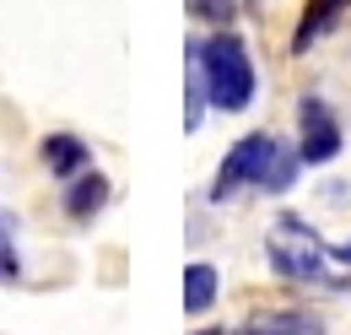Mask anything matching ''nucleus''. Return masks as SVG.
<instances>
[{
	"instance_id": "obj_6",
	"label": "nucleus",
	"mask_w": 351,
	"mask_h": 335,
	"mask_svg": "<svg viewBox=\"0 0 351 335\" xmlns=\"http://www.w3.org/2000/svg\"><path fill=\"white\" fill-rule=\"evenodd\" d=\"M108 206V178L92 168V173H76L71 184H65V216L71 222H92L97 211Z\"/></svg>"
},
{
	"instance_id": "obj_3",
	"label": "nucleus",
	"mask_w": 351,
	"mask_h": 335,
	"mask_svg": "<svg viewBox=\"0 0 351 335\" xmlns=\"http://www.w3.org/2000/svg\"><path fill=\"white\" fill-rule=\"evenodd\" d=\"M276 152V135H265V130H254V135H243L227 157H221L217 168V184H211V200H227V195H238L243 184H260L265 173V157Z\"/></svg>"
},
{
	"instance_id": "obj_8",
	"label": "nucleus",
	"mask_w": 351,
	"mask_h": 335,
	"mask_svg": "<svg viewBox=\"0 0 351 335\" xmlns=\"http://www.w3.org/2000/svg\"><path fill=\"white\" fill-rule=\"evenodd\" d=\"M232 335H324V325L303 314V308H276V314H260V319H249L243 330Z\"/></svg>"
},
{
	"instance_id": "obj_1",
	"label": "nucleus",
	"mask_w": 351,
	"mask_h": 335,
	"mask_svg": "<svg viewBox=\"0 0 351 335\" xmlns=\"http://www.w3.org/2000/svg\"><path fill=\"white\" fill-rule=\"evenodd\" d=\"M195 49V60H200V76H206V97L217 103L221 114H243L249 103H254V60H249V43L238 38V33H227L217 27L211 38H189Z\"/></svg>"
},
{
	"instance_id": "obj_14",
	"label": "nucleus",
	"mask_w": 351,
	"mask_h": 335,
	"mask_svg": "<svg viewBox=\"0 0 351 335\" xmlns=\"http://www.w3.org/2000/svg\"><path fill=\"white\" fill-rule=\"evenodd\" d=\"M335 259H341V265H351V244H341V249H335Z\"/></svg>"
},
{
	"instance_id": "obj_2",
	"label": "nucleus",
	"mask_w": 351,
	"mask_h": 335,
	"mask_svg": "<svg viewBox=\"0 0 351 335\" xmlns=\"http://www.w3.org/2000/svg\"><path fill=\"white\" fill-rule=\"evenodd\" d=\"M298 130H303V141H298V157L308 168L330 163V157H341V141H346V130L335 119V108L319 97V92H303V103H298Z\"/></svg>"
},
{
	"instance_id": "obj_12",
	"label": "nucleus",
	"mask_w": 351,
	"mask_h": 335,
	"mask_svg": "<svg viewBox=\"0 0 351 335\" xmlns=\"http://www.w3.org/2000/svg\"><path fill=\"white\" fill-rule=\"evenodd\" d=\"M11 233H16V216L0 206V287L22 281V259H16V249H11Z\"/></svg>"
},
{
	"instance_id": "obj_11",
	"label": "nucleus",
	"mask_w": 351,
	"mask_h": 335,
	"mask_svg": "<svg viewBox=\"0 0 351 335\" xmlns=\"http://www.w3.org/2000/svg\"><path fill=\"white\" fill-rule=\"evenodd\" d=\"M298 152H287L281 141H276V152L265 157V173H260V189H270V195H281V189H292V178H298Z\"/></svg>"
},
{
	"instance_id": "obj_4",
	"label": "nucleus",
	"mask_w": 351,
	"mask_h": 335,
	"mask_svg": "<svg viewBox=\"0 0 351 335\" xmlns=\"http://www.w3.org/2000/svg\"><path fill=\"white\" fill-rule=\"evenodd\" d=\"M270 265H276L287 281L330 287V292H346V287H351L346 276H330V270H324V254H319V244H308V249H292V244H270Z\"/></svg>"
},
{
	"instance_id": "obj_5",
	"label": "nucleus",
	"mask_w": 351,
	"mask_h": 335,
	"mask_svg": "<svg viewBox=\"0 0 351 335\" xmlns=\"http://www.w3.org/2000/svg\"><path fill=\"white\" fill-rule=\"evenodd\" d=\"M44 168L54 173V178H76L82 168L92 163V146L82 141V135H71V130H54V135H44Z\"/></svg>"
},
{
	"instance_id": "obj_9",
	"label": "nucleus",
	"mask_w": 351,
	"mask_h": 335,
	"mask_svg": "<svg viewBox=\"0 0 351 335\" xmlns=\"http://www.w3.org/2000/svg\"><path fill=\"white\" fill-rule=\"evenodd\" d=\"M221 292V276L217 265H206V259H195L189 270H184V314H206Z\"/></svg>"
},
{
	"instance_id": "obj_15",
	"label": "nucleus",
	"mask_w": 351,
	"mask_h": 335,
	"mask_svg": "<svg viewBox=\"0 0 351 335\" xmlns=\"http://www.w3.org/2000/svg\"><path fill=\"white\" fill-rule=\"evenodd\" d=\"M195 335H221V330H195Z\"/></svg>"
},
{
	"instance_id": "obj_10",
	"label": "nucleus",
	"mask_w": 351,
	"mask_h": 335,
	"mask_svg": "<svg viewBox=\"0 0 351 335\" xmlns=\"http://www.w3.org/2000/svg\"><path fill=\"white\" fill-rule=\"evenodd\" d=\"M206 76H200V60H195V49L184 54V125L195 130L200 125V114H206Z\"/></svg>"
},
{
	"instance_id": "obj_7",
	"label": "nucleus",
	"mask_w": 351,
	"mask_h": 335,
	"mask_svg": "<svg viewBox=\"0 0 351 335\" xmlns=\"http://www.w3.org/2000/svg\"><path fill=\"white\" fill-rule=\"evenodd\" d=\"M351 0H308L303 22H298V33H292V54H308V43H319L335 22H341V11H346Z\"/></svg>"
},
{
	"instance_id": "obj_13",
	"label": "nucleus",
	"mask_w": 351,
	"mask_h": 335,
	"mask_svg": "<svg viewBox=\"0 0 351 335\" xmlns=\"http://www.w3.org/2000/svg\"><path fill=\"white\" fill-rule=\"evenodd\" d=\"M189 5V16H200V22H227L232 11H238V0H184Z\"/></svg>"
}]
</instances>
